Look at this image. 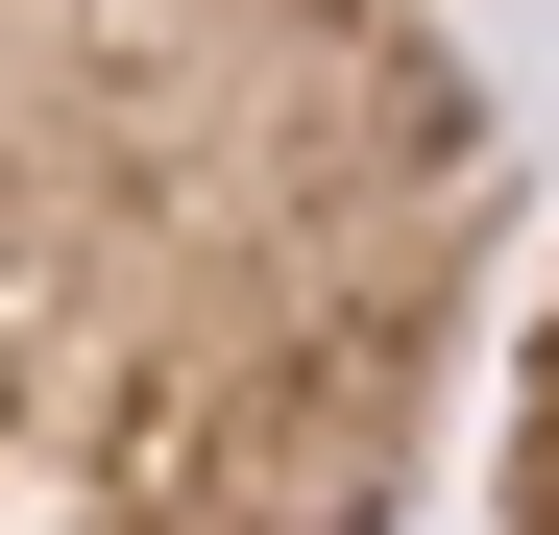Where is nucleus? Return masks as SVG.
I'll return each instance as SVG.
<instances>
[{
	"label": "nucleus",
	"mask_w": 559,
	"mask_h": 535,
	"mask_svg": "<svg viewBox=\"0 0 559 535\" xmlns=\"http://www.w3.org/2000/svg\"><path fill=\"white\" fill-rule=\"evenodd\" d=\"M487 341L462 0H0V535H414Z\"/></svg>",
	"instance_id": "nucleus-1"
},
{
	"label": "nucleus",
	"mask_w": 559,
	"mask_h": 535,
	"mask_svg": "<svg viewBox=\"0 0 559 535\" xmlns=\"http://www.w3.org/2000/svg\"><path fill=\"white\" fill-rule=\"evenodd\" d=\"M487 535H559V243H535V317H511V390H487Z\"/></svg>",
	"instance_id": "nucleus-2"
}]
</instances>
